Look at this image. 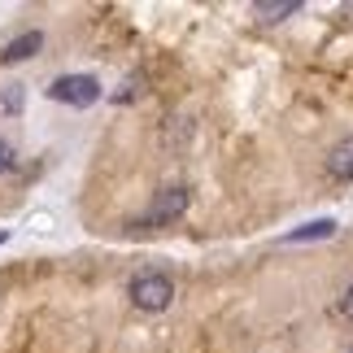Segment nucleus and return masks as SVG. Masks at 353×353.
<instances>
[{
  "label": "nucleus",
  "mask_w": 353,
  "mask_h": 353,
  "mask_svg": "<svg viewBox=\"0 0 353 353\" xmlns=\"http://www.w3.org/2000/svg\"><path fill=\"white\" fill-rule=\"evenodd\" d=\"M127 296L140 314H161V310H170V301H174V279L157 266L135 270L131 283H127Z\"/></svg>",
  "instance_id": "nucleus-1"
},
{
  "label": "nucleus",
  "mask_w": 353,
  "mask_h": 353,
  "mask_svg": "<svg viewBox=\"0 0 353 353\" xmlns=\"http://www.w3.org/2000/svg\"><path fill=\"white\" fill-rule=\"evenodd\" d=\"M188 205H192V188H188V183H170V188H161V192L148 201V210L131 227H170V223H179L188 214Z\"/></svg>",
  "instance_id": "nucleus-2"
},
{
  "label": "nucleus",
  "mask_w": 353,
  "mask_h": 353,
  "mask_svg": "<svg viewBox=\"0 0 353 353\" xmlns=\"http://www.w3.org/2000/svg\"><path fill=\"white\" fill-rule=\"evenodd\" d=\"M48 101L70 105V110H88L101 101V79L97 74H61L48 83Z\"/></svg>",
  "instance_id": "nucleus-3"
},
{
  "label": "nucleus",
  "mask_w": 353,
  "mask_h": 353,
  "mask_svg": "<svg viewBox=\"0 0 353 353\" xmlns=\"http://www.w3.org/2000/svg\"><path fill=\"white\" fill-rule=\"evenodd\" d=\"M39 48H44V31H22L18 39H9V44H5V52H0V61H5V65L31 61Z\"/></svg>",
  "instance_id": "nucleus-4"
},
{
  "label": "nucleus",
  "mask_w": 353,
  "mask_h": 353,
  "mask_svg": "<svg viewBox=\"0 0 353 353\" xmlns=\"http://www.w3.org/2000/svg\"><path fill=\"white\" fill-rule=\"evenodd\" d=\"M327 174L332 179H353V135H345V140H336L332 144V153H327Z\"/></svg>",
  "instance_id": "nucleus-5"
},
{
  "label": "nucleus",
  "mask_w": 353,
  "mask_h": 353,
  "mask_svg": "<svg viewBox=\"0 0 353 353\" xmlns=\"http://www.w3.org/2000/svg\"><path fill=\"white\" fill-rule=\"evenodd\" d=\"M192 135H196V122L188 118V114H174V118L166 122V135H161V144H166L170 153H183Z\"/></svg>",
  "instance_id": "nucleus-6"
},
{
  "label": "nucleus",
  "mask_w": 353,
  "mask_h": 353,
  "mask_svg": "<svg viewBox=\"0 0 353 353\" xmlns=\"http://www.w3.org/2000/svg\"><path fill=\"white\" fill-rule=\"evenodd\" d=\"M253 13H257V22L275 26V22H283V18H292V13H301V0H257Z\"/></svg>",
  "instance_id": "nucleus-7"
},
{
  "label": "nucleus",
  "mask_w": 353,
  "mask_h": 353,
  "mask_svg": "<svg viewBox=\"0 0 353 353\" xmlns=\"http://www.w3.org/2000/svg\"><path fill=\"white\" fill-rule=\"evenodd\" d=\"M332 236H336V219H314V223L288 232V236H283V244H310V240H332Z\"/></svg>",
  "instance_id": "nucleus-8"
},
{
  "label": "nucleus",
  "mask_w": 353,
  "mask_h": 353,
  "mask_svg": "<svg viewBox=\"0 0 353 353\" xmlns=\"http://www.w3.org/2000/svg\"><path fill=\"white\" fill-rule=\"evenodd\" d=\"M22 105H26V92L18 83L0 88V110H5V114H22Z\"/></svg>",
  "instance_id": "nucleus-9"
},
{
  "label": "nucleus",
  "mask_w": 353,
  "mask_h": 353,
  "mask_svg": "<svg viewBox=\"0 0 353 353\" xmlns=\"http://www.w3.org/2000/svg\"><path fill=\"white\" fill-rule=\"evenodd\" d=\"M13 166H18V153H13V144L0 135V174H9Z\"/></svg>",
  "instance_id": "nucleus-10"
},
{
  "label": "nucleus",
  "mask_w": 353,
  "mask_h": 353,
  "mask_svg": "<svg viewBox=\"0 0 353 353\" xmlns=\"http://www.w3.org/2000/svg\"><path fill=\"white\" fill-rule=\"evenodd\" d=\"M336 314H341V319H349V323H353V283H349V288H345V296H341V301H336Z\"/></svg>",
  "instance_id": "nucleus-11"
},
{
  "label": "nucleus",
  "mask_w": 353,
  "mask_h": 353,
  "mask_svg": "<svg viewBox=\"0 0 353 353\" xmlns=\"http://www.w3.org/2000/svg\"><path fill=\"white\" fill-rule=\"evenodd\" d=\"M341 13H345V22H353V5H345V9H341Z\"/></svg>",
  "instance_id": "nucleus-12"
},
{
  "label": "nucleus",
  "mask_w": 353,
  "mask_h": 353,
  "mask_svg": "<svg viewBox=\"0 0 353 353\" xmlns=\"http://www.w3.org/2000/svg\"><path fill=\"white\" fill-rule=\"evenodd\" d=\"M349 353H353V349H349Z\"/></svg>",
  "instance_id": "nucleus-13"
}]
</instances>
